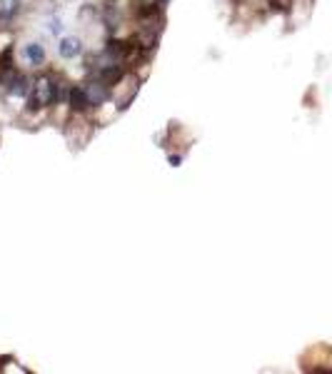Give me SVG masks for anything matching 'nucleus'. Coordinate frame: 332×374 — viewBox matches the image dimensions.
Masks as SVG:
<instances>
[{"label":"nucleus","mask_w":332,"mask_h":374,"mask_svg":"<svg viewBox=\"0 0 332 374\" xmlns=\"http://www.w3.org/2000/svg\"><path fill=\"white\" fill-rule=\"evenodd\" d=\"M85 95H88V103H90V105H103V103H108V97H110V85H108L105 80L88 83Z\"/></svg>","instance_id":"1"},{"label":"nucleus","mask_w":332,"mask_h":374,"mask_svg":"<svg viewBox=\"0 0 332 374\" xmlns=\"http://www.w3.org/2000/svg\"><path fill=\"white\" fill-rule=\"evenodd\" d=\"M58 53H60L62 58H78L80 53H83V43L78 40V38H62L60 45H58Z\"/></svg>","instance_id":"2"},{"label":"nucleus","mask_w":332,"mask_h":374,"mask_svg":"<svg viewBox=\"0 0 332 374\" xmlns=\"http://www.w3.org/2000/svg\"><path fill=\"white\" fill-rule=\"evenodd\" d=\"M53 78H48V75H43V78H38V85H35V90H38V100L43 103V105H50L53 103Z\"/></svg>","instance_id":"3"},{"label":"nucleus","mask_w":332,"mask_h":374,"mask_svg":"<svg viewBox=\"0 0 332 374\" xmlns=\"http://www.w3.org/2000/svg\"><path fill=\"white\" fill-rule=\"evenodd\" d=\"M68 103H70V108L75 110V113H83L90 103H88V95H85V87H73L70 92H68Z\"/></svg>","instance_id":"4"},{"label":"nucleus","mask_w":332,"mask_h":374,"mask_svg":"<svg viewBox=\"0 0 332 374\" xmlns=\"http://www.w3.org/2000/svg\"><path fill=\"white\" fill-rule=\"evenodd\" d=\"M25 58L30 60L32 65H43V60H45V48H43L40 43L25 45Z\"/></svg>","instance_id":"5"},{"label":"nucleus","mask_w":332,"mask_h":374,"mask_svg":"<svg viewBox=\"0 0 332 374\" xmlns=\"http://www.w3.org/2000/svg\"><path fill=\"white\" fill-rule=\"evenodd\" d=\"M8 90H10L13 95H28V80H25L23 75L15 73V75L10 78V87H8Z\"/></svg>","instance_id":"6"},{"label":"nucleus","mask_w":332,"mask_h":374,"mask_svg":"<svg viewBox=\"0 0 332 374\" xmlns=\"http://www.w3.org/2000/svg\"><path fill=\"white\" fill-rule=\"evenodd\" d=\"M18 13V0H0V18L10 20Z\"/></svg>","instance_id":"7"},{"label":"nucleus","mask_w":332,"mask_h":374,"mask_svg":"<svg viewBox=\"0 0 332 374\" xmlns=\"http://www.w3.org/2000/svg\"><path fill=\"white\" fill-rule=\"evenodd\" d=\"M170 162H173V165L178 167V165H180V155H173V157H170Z\"/></svg>","instance_id":"8"},{"label":"nucleus","mask_w":332,"mask_h":374,"mask_svg":"<svg viewBox=\"0 0 332 374\" xmlns=\"http://www.w3.org/2000/svg\"><path fill=\"white\" fill-rule=\"evenodd\" d=\"M160 3H168V0H160Z\"/></svg>","instance_id":"9"}]
</instances>
